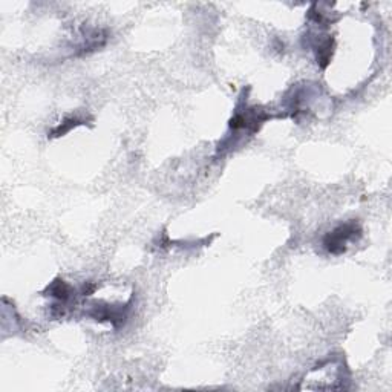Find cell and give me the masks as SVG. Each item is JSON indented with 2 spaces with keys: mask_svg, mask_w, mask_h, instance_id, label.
Segmentation results:
<instances>
[{
  "mask_svg": "<svg viewBox=\"0 0 392 392\" xmlns=\"http://www.w3.org/2000/svg\"><path fill=\"white\" fill-rule=\"evenodd\" d=\"M46 291L49 293V296H52V297H55V299H58L62 302H66L71 297V294H72V288L63 279H55L46 288Z\"/></svg>",
  "mask_w": 392,
  "mask_h": 392,
  "instance_id": "7a4b0ae2",
  "label": "cell"
},
{
  "mask_svg": "<svg viewBox=\"0 0 392 392\" xmlns=\"http://www.w3.org/2000/svg\"><path fill=\"white\" fill-rule=\"evenodd\" d=\"M77 124H80V121H78V119H75V118H68V119H65L58 127H55V129H54L52 135H54V137H60V135H63V134L69 132V130H71L72 127H75Z\"/></svg>",
  "mask_w": 392,
  "mask_h": 392,
  "instance_id": "3957f363",
  "label": "cell"
},
{
  "mask_svg": "<svg viewBox=\"0 0 392 392\" xmlns=\"http://www.w3.org/2000/svg\"><path fill=\"white\" fill-rule=\"evenodd\" d=\"M95 291V285L94 284H86L83 287V296H91Z\"/></svg>",
  "mask_w": 392,
  "mask_h": 392,
  "instance_id": "277c9868",
  "label": "cell"
},
{
  "mask_svg": "<svg viewBox=\"0 0 392 392\" xmlns=\"http://www.w3.org/2000/svg\"><path fill=\"white\" fill-rule=\"evenodd\" d=\"M361 230L358 224L355 222H346L343 225H339L334 228L331 233H328L323 239V247L331 253V254H342L346 250L348 240L355 239L360 236Z\"/></svg>",
  "mask_w": 392,
  "mask_h": 392,
  "instance_id": "6da1fadb",
  "label": "cell"
}]
</instances>
